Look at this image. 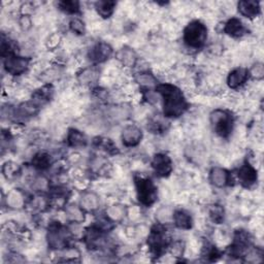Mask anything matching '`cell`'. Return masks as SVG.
I'll return each mask as SVG.
<instances>
[{
	"label": "cell",
	"mask_w": 264,
	"mask_h": 264,
	"mask_svg": "<svg viewBox=\"0 0 264 264\" xmlns=\"http://www.w3.org/2000/svg\"><path fill=\"white\" fill-rule=\"evenodd\" d=\"M116 5H117V3L115 1H107V0H105V1L96 2L95 8H96L97 14L100 17L104 18V19H107L112 14H114Z\"/></svg>",
	"instance_id": "21"
},
{
	"label": "cell",
	"mask_w": 264,
	"mask_h": 264,
	"mask_svg": "<svg viewBox=\"0 0 264 264\" xmlns=\"http://www.w3.org/2000/svg\"><path fill=\"white\" fill-rule=\"evenodd\" d=\"M52 164V158L49 154L47 153H37L36 155H34L33 159H32V165L40 169V170H45L47 168H49Z\"/></svg>",
	"instance_id": "23"
},
{
	"label": "cell",
	"mask_w": 264,
	"mask_h": 264,
	"mask_svg": "<svg viewBox=\"0 0 264 264\" xmlns=\"http://www.w3.org/2000/svg\"><path fill=\"white\" fill-rule=\"evenodd\" d=\"M134 185L137 199L143 206L151 207L156 203L158 198V191L157 187L152 180L149 178L135 177Z\"/></svg>",
	"instance_id": "2"
},
{
	"label": "cell",
	"mask_w": 264,
	"mask_h": 264,
	"mask_svg": "<svg viewBox=\"0 0 264 264\" xmlns=\"http://www.w3.org/2000/svg\"><path fill=\"white\" fill-rule=\"evenodd\" d=\"M237 179L243 187H252L258 181L257 170L253 165H251L250 163H245L237 171Z\"/></svg>",
	"instance_id": "11"
},
{
	"label": "cell",
	"mask_w": 264,
	"mask_h": 264,
	"mask_svg": "<svg viewBox=\"0 0 264 264\" xmlns=\"http://www.w3.org/2000/svg\"><path fill=\"white\" fill-rule=\"evenodd\" d=\"M210 217L212 222L221 224L224 221V209L220 205L212 206L210 210Z\"/></svg>",
	"instance_id": "31"
},
{
	"label": "cell",
	"mask_w": 264,
	"mask_h": 264,
	"mask_svg": "<svg viewBox=\"0 0 264 264\" xmlns=\"http://www.w3.org/2000/svg\"><path fill=\"white\" fill-rule=\"evenodd\" d=\"M237 8L240 14L246 18L254 19L260 14V4L253 0H244L237 4Z\"/></svg>",
	"instance_id": "15"
},
{
	"label": "cell",
	"mask_w": 264,
	"mask_h": 264,
	"mask_svg": "<svg viewBox=\"0 0 264 264\" xmlns=\"http://www.w3.org/2000/svg\"><path fill=\"white\" fill-rule=\"evenodd\" d=\"M105 228L99 225H93L90 226L89 228H87L84 235V240L87 247L92 250L102 247L105 241Z\"/></svg>",
	"instance_id": "8"
},
{
	"label": "cell",
	"mask_w": 264,
	"mask_h": 264,
	"mask_svg": "<svg viewBox=\"0 0 264 264\" xmlns=\"http://www.w3.org/2000/svg\"><path fill=\"white\" fill-rule=\"evenodd\" d=\"M98 73L95 69L87 68L79 74V80L82 84H91L97 80Z\"/></svg>",
	"instance_id": "30"
},
{
	"label": "cell",
	"mask_w": 264,
	"mask_h": 264,
	"mask_svg": "<svg viewBox=\"0 0 264 264\" xmlns=\"http://www.w3.org/2000/svg\"><path fill=\"white\" fill-rule=\"evenodd\" d=\"M167 126H168V123L165 122L159 116L150 119V121L148 122V129L150 131H152L153 133L164 132L167 129Z\"/></svg>",
	"instance_id": "24"
},
{
	"label": "cell",
	"mask_w": 264,
	"mask_h": 264,
	"mask_svg": "<svg viewBox=\"0 0 264 264\" xmlns=\"http://www.w3.org/2000/svg\"><path fill=\"white\" fill-rule=\"evenodd\" d=\"M95 144H97L98 148H102L105 150L106 152H107L110 155H114L118 153V148L117 146L112 143L108 138H103V137H98L95 140Z\"/></svg>",
	"instance_id": "27"
},
{
	"label": "cell",
	"mask_w": 264,
	"mask_h": 264,
	"mask_svg": "<svg viewBox=\"0 0 264 264\" xmlns=\"http://www.w3.org/2000/svg\"><path fill=\"white\" fill-rule=\"evenodd\" d=\"M117 59L121 62L122 65L126 67H133L137 61V56L132 49L125 47L117 53Z\"/></svg>",
	"instance_id": "18"
},
{
	"label": "cell",
	"mask_w": 264,
	"mask_h": 264,
	"mask_svg": "<svg viewBox=\"0 0 264 264\" xmlns=\"http://www.w3.org/2000/svg\"><path fill=\"white\" fill-rule=\"evenodd\" d=\"M69 28L72 32H74L75 34H78V35H84L86 32L85 24L79 18L71 19V21L69 22Z\"/></svg>",
	"instance_id": "34"
},
{
	"label": "cell",
	"mask_w": 264,
	"mask_h": 264,
	"mask_svg": "<svg viewBox=\"0 0 264 264\" xmlns=\"http://www.w3.org/2000/svg\"><path fill=\"white\" fill-rule=\"evenodd\" d=\"M124 209L121 206H114L106 211V216L111 221H120L124 217Z\"/></svg>",
	"instance_id": "33"
},
{
	"label": "cell",
	"mask_w": 264,
	"mask_h": 264,
	"mask_svg": "<svg viewBox=\"0 0 264 264\" xmlns=\"http://www.w3.org/2000/svg\"><path fill=\"white\" fill-rule=\"evenodd\" d=\"M231 173L221 167H213L210 172V181L211 183L218 188H223L225 186L231 185Z\"/></svg>",
	"instance_id": "13"
},
{
	"label": "cell",
	"mask_w": 264,
	"mask_h": 264,
	"mask_svg": "<svg viewBox=\"0 0 264 264\" xmlns=\"http://www.w3.org/2000/svg\"><path fill=\"white\" fill-rule=\"evenodd\" d=\"M250 78V70L247 68L238 67L233 69L227 78V84L231 89H237L241 86H243Z\"/></svg>",
	"instance_id": "14"
},
{
	"label": "cell",
	"mask_w": 264,
	"mask_h": 264,
	"mask_svg": "<svg viewBox=\"0 0 264 264\" xmlns=\"http://www.w3.org/2000/svg\"><path fill=\"white\" fill-rule=\"evenodd\" d=\"M172 221L179 229L189 230L192 228L193 221L189 212L183 210H177L172 212Z\"/></svg>",
	"instance_id": "16"
},
{
	"label": "cell",
	"mask_w": 264,
	"mask_h": 264,
	"mask_svg": "<svg viewBox=\"0 0 264 264\" xmlns=\"http://www.w3.org/2000/svg\"><path fill=\"white\" fill-rule=\"evenodd\" d=\"M152 167L158 177L166 178L172 171V161L166 154L159 153L153 157Z\"/></svg>",
	"instance_id": "9"
},
{
	"label": "cell",
	"mask_w": 264,
	"mask_h": 264,
	"mask_svg": "<svg viewBox=\"0 0 264 264\" xmlns=\"http://www.w3.org/2000/svg\"><path fill=\"white\" fill-rule=\"evenodd\" d=\"M221 256L219 250L212 245H208L207 248H205L204 257H206L209 261H216Z\"/></svg>",
	"instance_id": "35"
},
{
	"label": "cell",
	"mask_w": 264,
	"mask_h": 264,
	"mask_svg": "<svg viewBox=\"0 0 264 264\" xmlns=\"http://www.w3.org/2000/svg\"><path fill=\"white\" fill-rule=\"evenodd\" d=\"M99 207V198L94 193H85L81 198V208L84 211H95Z\"/></svg>",
	"instance_id": "22"
},
{
	"label": "cell",
	"mask_w": 264,
	"mask_h": 264,
	"mask_svg": "<svg viewBox=\"0 0 264 264\" xmlns=\"http://www.w3.org/2000/svg\"><path fill=\"white\" fill-rule=\"evenodd\" d=\"M156 91L163 99V115L166 118H179L188 108L187 100L177 86L171 84L157 85Z\"/></svg>",
	"instance_id": "1"
},
{
	"label": "cell",
	"mask_w": 264,
	"mask_h": 264,
	"mask_svg": "<svg viewBox=\"0 0 264 264\" xmlns=\"http://www.w3.org/2000/svg\"><path fill=\"white\" fill-rule=\"evenodd\" d=\"M53 87L51 85H47L44 86L43 88H41L40 90H37L32 97V102L35 103L37 106H41L44 105L46 103H48L50 99L52 98L53 95Z\"/></svg>",
	"instance_id": "20"
},
{
	"label": "cell",
	"mask_w": 264,
	"mask_h": 264,
	"mask_svg": "<svg viewBox=\"0 0 264 264\" xmlns=\"http://www.w3.org/2000/svg\"><path fill=\"white\" fill-rule=\"evenodd\" d=\"M250 75H253L254 78H256V80H261L263 79V75H264V68H263V64L261 63H257L253 69L250 71Z\"/></svg>",
	"instance_id": "36"
},
{
	"label": "cell",
	"mask_w": 264,
	"mask_h": 264,
	"mask_svg": "<svg viewBox=\"0 0 264 264\" xmlns=\"http://www.w3.org/2000/svg\"><path fill=\"white\" fill-rule=\"evenodd\" d=\"M59 8L69 15H74L80 11V2L74 0H67V1H61L58 3Z\"/></svg>",
	"instance_id": "29"
},
{
	"label": "cell",
	"mask_w": 264,
	"mask_h": 264,
	"mask_svg": "<svg viewBox=\"0 0 264 264\" xmlns=\"http://www.w3.org/2000/svg\"><path fill=\"white\" fill-rule=\"evenodd\" d=\"M169 238L166 235V230L162 224L155 225L151 229L148 237V246L154 256L159 257L165 252V250L169 247Z\"/></svg>",
	"instance_id": "5"
},
{
	"label": "cell",
	"mask_w": 264,
	"mask_h": 264,
	"mask_svg": "<svg viewBox=\"0 0 264 264\" xmlns=\"http://www.w3.org/2000/svg\"><path fill=\"white\" fill-rule=\"evenodd\" d=\"M67 144L72 148H83L87 146L88 141L83 132L77 129H70L67 134Z\"/></svg>",
	"instance_id": "19"
},
{
	"label": "cell",
	"mask_w": 264,
	"mask_h": 264,
	"mask_svg": "<svg viewBox=\"0 0 264 264\" xmlns=\"http://www.w3.org/2000/svg\"><path fill=\"white\" fill-rule=\"evenodd\" d=\"M121 138L125 147H136L143 140V131L136 125H128L123 129Z\"/></svg>",
	"instance_id": "12"
},
{
	"label": "cell",
	"mask_w": 264,
	"mask_h": 264,
	"mask_svg": "<svg viewBox=\"0 0 264 264\" xmlns=\"http://www.w3.org/2000/svg\"><path fill=\"white\" fill-rule=\"evenodd\" d=\"M208 39V28L200 21H192L186 26L184 30L185 44L193 49H199L203 47Z\"/></svg>",
	"instance_id": "3"
},
{
	"label": "cell",
	"mask_w": 264,
	"mask_h": 264,
	"mask_svg": "<svg viewBox=\"0 0 264 264\" xmlns=\"http://www.w3.org/2000/svg\"><path fill=\"white\" fill-rule=\"evenodd\" d=\"M65 227L59 223H54L49 228L48 241L52 249H65L67 246L68 232Z\"/></svg>",
	"instance_id": "6"
},
{
	"label": "cell",
	"mask_w": 264,
	"mask_h": 264,
	"mask_svg": "<svg viewBox=\"0 0 264 264\" xmlns=\"http://www.w3.org/2000/svg\"><path fill=\"white\" fill-rule=\"evenodd\" d=\"M210 121L211 127L219 136L228 137L233 129V116L225 109H215L211 112Z\"/></svg>",
	"instance_id": "4"
},
{
	"label": "cell",
	"mask_w": 264,
	"mask_h": 264,
	"mask_svg": "<svg viewBox=\"0 0 264 264\" xmlns=\"http://www.w3.org/2000/svg\"><path fill=\"white\" fill-rule=\"evenodd\" d=\"M224 32L231 37H241L247 33V29L240 19L232 18L225 24Z\"/></svg>",
	"instance_id": "17"
},
{
	"label": "cell",
	"mask_w": 264,
	"mask_h": 264,
	"mask_svg": "<svg viewBox=\"0 0 264 264\" xmlns=\"http://www.w3.org/2000/svg\"><path fill=\"white\" fill-rule=\"evenodd\" d=\"M17 46L14 41L9 40L8 37H5L2 35V40H1V56L2 58H6L8 56L12 55H17Z\"/></svg>",
	"instance_id": "25"
},
{
	"label": "cell",
	"mask_w": 264,
	"mask_h": 264,
	"mask_svg": "<svg viewBox=\"0 0 264 264\" xmlns=\"http://www.w3.org/2000/svg\"><path fill=\"white\" fill-rule=\"evenodd\" d=\"M4 69L11 75H21L27 70L29 59L18 55H12L4 58Z\"/></svg>",
	"instance_id": "7"
},
{
	"label": "cell",
	"mask_w": 264,
	"mask_h": 264,
	"mask_svg": "<svg viewBox=\"0 0 264 264\" xmlns=\"http://www.w3.org/2000/svg\"><path fill=\"white\" fill-rule=\"evenodd\" d=\"M66 215L70 221L75 223H81L85 220L84 210L78 206H69L66 210Z\"/></svg>",
	"instance_id": "26"
},
{
	"label": "cell",
	"mask_w": 264,
	"mask_h": 264,
	"mask_svg": "<svg viewBox=\"0 0 264 264\" xmlns=\"http://www.w3.org/2000/svg\"><path fill=\"white\" fill-rule=\"evenodd\" d=\"M112 55V48L104 42L97 43L94 45L91 49L89 53H88V57H89L90 61H92L93 63H103L110 58Z\"/></svg>",
	"instance_id": "10"
},
{
	"label": "cell",
	"mask_w": 264,
	"mask_h": 264,
	"mask_svg": "<svg viewBox=\"0 0 264 264\" xmlns=\"http://www.w3.org/2000/svg\"><path fill=\"white\" fill-rule=\"evenodd\" d=\"M2 172L6 180H14L20 174V168L18 164L12 162H6L2 167Z\"/></svg>",
	"instance_id": "28"
},
{
	"label": "cell",
	"mask_w": 264,
	"mask_h": 264,
	"mask_svg": "<svg viewBox=\"0 0 264 264\" xmlns=\"http://www.w3.org/2000/svg\"><path fill=\"white\" fill-rule=\"evenodd\" d=\"M136 82L140 85L144 86L146 89H149V87L156 84L155 78L153 77L152 74L148 73V72H142V73L138 74L136 77Z\"/></svg>",
	"instance_id": "32"
}]
</instances>
